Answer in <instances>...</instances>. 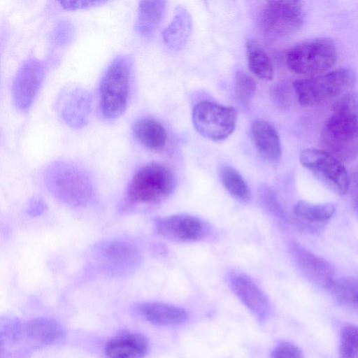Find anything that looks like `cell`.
<instances>
[{
	"instance_id": "obj_20",
	"label": "cell",
	"mask_w": 358,
	"mask_h": 358,
	"mask_svg": "<svg viewBox=\"0 0 358 358\" xmlns=\"http://www.w3.org/2000/svg\"><path fill=\"white\" fill-rule=\"evenodd\" d=\"M192 20L189 12L182 7H178L169 24L163 31V39L166 45L173 50L182 48L192 31Z\"/></svg>"
},
{
	"instance_id": "obj_3",
	"label": "cell",
	"mask_w": 358,
	"mask_h": 358,
	"mask_svg": "<svg viewBox=\"0 0 358 358\" xmlns=\"http://www.w3.org/2000/svg\"><path fill=\"white\" fill-rule=\"evenodd\" d=\"M132 64L124 55L116 57L99 84L100 110L106 120H114L126 110L131 90Z\"/></svg>"
},
{
	"instance_id": "obj_6",
	"label": "cell",
	"mask_w": 358,
	"mask_h": 358,
	"mask_svg": "<svg viewBox=\"0 0 358 358\" xmlns=\"http://www.w3.org/2000/svg\"><path fill=\"white\" fill-rule=\"evenodd\" d=\"M337 59L334 43L324 38L310 39L292 48L286 57L287 66L297 74L320 73L332 67Z\"/></svg>"
},
{
	"instance_id": "obj_10",
	"label": "cell",
	"mask_w": 358,
	"mask_h": 358,
	"mask_svg": "<svg viewBox=\"0 0 358 358\" xmlns=\"http://www.w3.org/2000/svg\"><path fill=\"white\" fill-rule=\"evenodd\" d=\"M157 234L169 240L192 242L201 240L210 232L207 222L188 214H176L159 217L155 220Z\"/></svg>"
},
{
	"instance_id": "obj_14",
	"label": "cell",
	"mask_w": 358,
	"mask_h": 358,
	"mask_svg": "<svg viewBox=\"0 0 358 358\" xmlns=\"http://www.w3.org/2000/svg\"><path fill=\"white\" fill-rule=\"evenodd\" d=\"M232 290L243 304L260 320H264L269 310L264 293L248 276L238 274L230 280Z\"/></svg>"
},
{
	"instance_id": "obj_5",
	"label": "cell",
	"mask_w": 358,
	"mask_h": 358,
	"mask_svg": "<svg viewBox=\"0 0 358 358\" xmlns=\"http://www.w3.org/2000/svg\"><path fill=\"white\" fill-rule=\"evenodd\" d=\"M46 182L57 198L72 206H83L92 197L93 187L89 176L73 164L59 163L51 166Z\"/></svg>"
},
{
	"instance_id": "obj_13",
	"label": "cell",
	"mask_w": 358,
	"mask_h": 358,
	"mask_svg": "<svg viewBox=\"0 0 358 358\" xmlns=\"http://www.w3.org/2000/svg\"><path fill=\"white\" fill-rule=\"evenodd\" d=\"M95 255L101 266L112 271H126L134 268L137 260L134 248L120 241L100 244L95 250Z\"/></svg>"
},
{
	"instance_id": "obj_29",
	"label": "cell",
	"mask_w": 358,
	"mask_h": 358,
	"mask_svg": "<svg viewBox=\"0 0 358 358\" xmlns=\"http://www.w3.org/2000/svg\"><path fill=\"white\" fill-rule=\"evenodd\" d=\"M271 358H304L302 351L296 345L280 342L272 350Z\"/></svg>"
},
{
	"instance_id": "obj_24",
	"label": "cell",
	"mask_w": 358,
	"mask_h": 358,
	"mask_svg": "<svg viewBox=\"0 0 358 358\" xmlns=\"http://www.w3.org/2000/svg\"><path fill=\"white\" fill-rule=\"evenodd\" d=\"M333 203H313L304 200L299 201L293 211L300 219L313 223H323L328 221L336 212Z\"/></svg>"
},
{
	"instance_id": "obj_21",
	"label": "cell",
	"mask_w": 358,
	"mask_h": 358,
	"mask_svg": "<svg viewBox=\"0 0 358 358\" xmlns=\"http://www.w3.org/2000/svg\"><path fill=\"white\" fill-rule=\"evenodd\" d=\"M165 1H141L135 22L136 31L142 36L150 37L157 29L163 18Z\"/></svg>"
},
{
	"instance_id": "obj_19",
	"label": "cell",
	"mask_w": 358,
	"mask_h": 358,
	"mask_svg": "<svg viewBox=\"0 0 358 358\" xmlns=\"http://www.w3.org/2000/svg\"><path fill=\"white\" fill-rule=\"evenodd\" d=\"M135 138L145 148L155 152L164 150L167 141V133L164 126L152 117L138 120L133 127Z\"/></svg>"
},
{
	"instance_id": "obj_27",
	"label": "cell",
	"mask_w": 358,
	"mask_h": 358,
	"mask_svg": "<svg viewBox=\"0 0 358 358\" xmlns=\"http://www.w3.org/2000/svg\"><path fill=\"white\" fill-rule=\"evenodd\" d=\"M338 354L340 358H358V326L350 324L342 329Z\"/></svg>"
},
{
	"instance_id": "obj_2",
	"label": "cell",
	"mask_w": 358,
	"mask_h": 358,
	"mask_svg": "<svg viewBox=\"0 0 358 358\" xmlns=\"http://www.w3.org/2000/svg\"><path fill=\"white\" fill-rule=\"evenodd\" d=\"M176 178L166 165L151 162L141 166L132 177L124 206L151 205L166 199L176 187Z\"/></svg>"
},
{
	"instance_id": "obj_32",
	"label": "cell",
	"mask_w": 358,
	"mask_h": 358,
	"mask_svg": "<svg viewBox=\"0 0 358 358\" xmlns=\"http://www.w3.org/2000/svg\"><path fill=\"white\" fill-rule=\"evenodd\" d=\"M352 203L355 208L358 210V169L354 173L352 178L350 179V189Z\"/></svg>"
},
{
	"instance_id": "obj_8",
	"label": "cell",
	"mask_w": 358,
	"mask_h": 358,
	"mask_svg": "<svg viewBox=\"0 0 358 358\" xmlns=\"http://www.w3.org/2000/svg\"><path fill=\"white\" fill-rule=\"evenodd\" d=\"M236 121L237 113L234 108L210 101H201L192 110L194 128L201 135L213 141L228 138L234 131Z\"/></svg>"
},
{
	"instance_id": "obj_26",
	"label": "cell",
	"mask_w": 358,
	"mask_h": 358,
	"mask_svg": "<svg viewBox=\"0 0 358 358\" xmlns=\"http://www.w3.org/2000/svg\"><path fill=\"white\" fill-rule=\"evenodd\" d=\"M222 184L237 201L246 203L251 200L250 188L241 173L231 166H224L220 171Z\"/></svg>"
},
{
	"instance_id": "obj_16",
	"label": "cell",
	"mask_w": 358,
	"mask_h": 358,
	"mask_svg": "<svg viewBox=\"0 0 358 358\" xmlns=\"http://www.w3.org/2000/svg\"><path fill=\"white\" fill-rule=\"evenodd\" d=\"M251 131L259 153L269 162L278 161L281 157V143L274 127L267 121L257 120L252 123Z\"/></svg>"
},
{
	"instance_id": "obj_30",
	"label": "cell",
	"mask_w": 358,
	"mask_h": 358,
	"mask_svg": "<svg viewBox=\"0 0 358 358\" xmlns=\"http://www.w3.org/2000/svg\"><path fill=\"white\" fill-rule=\"evenodd\" d=\"M106 3V1H59L58 3L65 10H78L92 8L102 5Z\"/></svg>"
},
{
	"instance_id": "obj_17",
	"label": "cell",
	"mask_w": 358,
	"mask_h": 358,
	"mask_svg": "<svg viewBox=\"0 0 358 358\" xmlns=\"http://www.w3.org/2000/svg\"><path fill=\"white\" fill-rule=\"evenodd\" d=\"M148 350V341L137 333L124 334L111 339L106 345L108 358H143Z\"/></svg>"
},
{
	"instance_id": "obj_7",
	"label": "cell",
	"mask_w": 358,
	"mask_h": 358,
	"mask_svg": "<svg viewBox=\"0 0 358 358\" xmlns=\"http://www.w3.org/2000/svg\"><path fill=\"white\" fill-rule=\"evenodd\" d=\"M303 19V8L299 1H266L259 13L261 29L273 38L296 32L301 27Z\"/></svg>"
},
{
	"instance_id": "obj_28",
	"label": "cell",
	"mask_w": 358,
	"mask_h": 358,
	"mask_svg": "<svg viewBox=\"0 0 358 358\" xmlns=\"http://www.w3.org/2000/svg\"><path fill=\"white\" fill-rule=\"evenodd\" d=\"M256 90L254 79L246 72L238 70L234 78V92L236 99L242 104H248L252 99Z\"/></svg>"
},
{
	"instance_id": "obj_23",
	"label": "cell",
	"mask_w": 358,
	"mask_h": 358,
	"mask_svg": "<svg viewBox=\"0 0 358 358\" xmlns=\"http://www.w3.org/2000/svg\"><path fill=\"white\" fill-rule=\"evenodd\" d=\"M28 336L33 340L50 343L62 338L64 329L55 320L49 318H36L27 324Z\"/></svg>"
},
{
	"instance_id": "obj_1",
	"label": "cell",
	"mask_w": 358,
	"mask_h": 358,
	"mask_svg": "<svg viewBox=\"0 0 358 358\" xmlns=\"http://www.w3.org/2000/svg\"><path fill=\"white\" fill-rule=\"evenodd\" d=\"M325 150L341 162L358 157V95L348 94L334 106L321 132Z\"/></svg>"
},
{
	"instance_id": "obj_22",
	"label": "cell",
	"mask_w": 358,
	"mask_h": 358,
	"mask_svg": "<svg viewBox=\"0 0 358 358\" xmlns=\"http://www.w3.org/2000/svg\"><path fill=\"white\" fill-rule=\"evenodd\" d=\"M246 57L250 71L263 80H271L273 68L268 55L255 40H249L246 45Z\"/></svg>"
},
{
	"instance_id": "obj_9",
	"label": "cell",
	"mask_w": 358,
	"mask_h": 358,
	"mask_svg": "<svg viewBox=\"0 0 358 358\" xmlns=\"http://www.w3.org/2000/svg\"><path fill=\"white\" fill-rule=\"evenodd\" d=\"M301 164L325 186L339 195L350 189V178L341 161L325 150L306 148L299 155Z\"/></svg>"
},
{
	"instance_id": "obj_25",
	"label": "cell",
	"mask_w": 358,
	"mask_h": 358,
	"mask_svg": "<svg viewBox=\"0 0 358 358\" xmlns=\"http://www.w3.org/2000/svg\"><path fill=\"white\" fill-rule=\"evenodd\" d=\"M329 290L335 300L341 306L352 309H358V278L334 279Z\"/></svg>"
},
{
	"instance_id": "obj_12",
	"label": "cell",
	"mask_w": 358,
	"mask_h": 358,
	"mask_svg": "<svg viewBox=\"0 0 358 358\" xmlns=\"http://www.w3.org/2000/svg\"><path fill=\"white\" fill-rule=\"evenodd\" d=\"M58 110L64 122L71 127L84 126L91 110L92 97L80 88L64 90L58 100Z\"/></svg>"
},
{
	"instance_id": "obj_4",
	"label": "cell",
	"mask_w": 358,
	"mask_h": 358,
	"mask_svg": "<svg viewBox=\"0 0 358 358\" xmlns=\"http://www.w3.org/2000/svg\"><path fill=\"white\" fill-rule=\"evenodd\" d=\"M356 76L350 69L342 68L320 76L296 80L293 87L299 103L310 106L338 96L351 88Z\"/></svg>"
},
{
	"instance_id": "obj_15",
	"label": "cell",
	"mask_w": 358,
	"mask_h": 358,
	"mask_svg": "<svg viewBox=\"0 0 358 358\" xmlns=\"http://www.w3.org/2000/svg\"><path fill=\"white\" fill-rule=\"evenodd\" d=\"M296 249L297 261L308 278L317 286L329 289L334 280L331 265L305 248L297 247Z\"/></svg>"
},
{
	"instance_id": "obj_18",
	"label": "cell",
	"mask_w": 358,
	"mask_h": 358,
	"mask_svg": "<svg viewBox=\"0 0 358 358\" xmlns=\"http://www.w3.org/2000/svg\"><path fill=\"white\" fill-rule=\"evenodd\" d=\"M138 309L145 320L158 325H178L188 319L185 309L161 302L145 303L140 305Z\"/></svg>"
},
{
	"instance_id": "obj_31",
	"label": "cell",
	"mask_w": 358,
	"mask_h": 358,
	"mask_svg": "<svg viewBox=\"0 0 358 358\" xmlns=\"http://www.w3.org/2000/svg\"><path fill=\"white\" fill-rule=\"evenodd\" d=\"M62 23L56 30V34L55 36V42L58 43L59 45L67 43L70 36H71V29L68 24Z\"/></svg>"
},
{
	"instance_id": "obj_11",
	"label": "cell",
	"mask_w": 358,
	"mask_h": 358,
	"mask_svg": "<svg viewBox=\"0 0 358 358\" xmlns=\"http://www.w3.org/2000/svg\"><path fill=\"white\" fill-rule=\"evenodd\" d=\"M44 64L36 58L25 61L17 70L13 82L12 93L15 106L21 112H27L43 81Z\"/></svg>"
}]
</instances>
